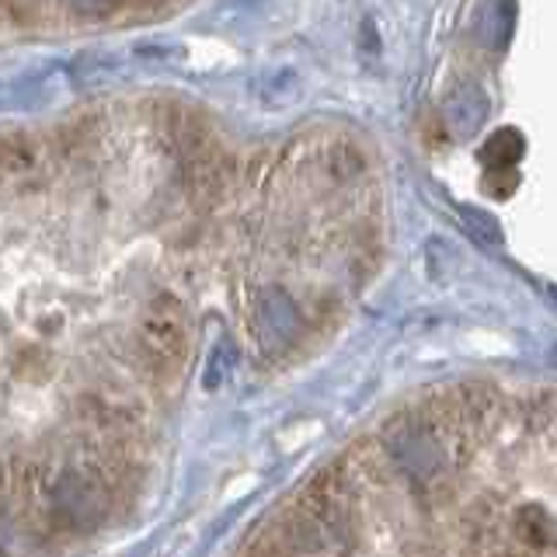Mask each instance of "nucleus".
I'll return each mask as SVG.
<instances>
[{"label": "nucleus", "instance_id": "nucleus-1", "mask_svg": "<svg viewBox=\"0 0 557 557\" xmlns=\"http://www.w3.org/2000/svg\"><path fill=\"white\" fill-rule=\"evenodd\" d=\"M139 345H144V356L150 359L153 370L171 373L182 366L188 352V327L182 304L174 296L161 293L150 304V310L144 313V324H139Z\"/></svg>", "mask_w": 557, "mask_h": 557}, {"label": "nucleus", "instance_id": "nucleus-2", "mask_svg": "<svg viewBox=\"0 0 557 557\" xmlns=\"http://www.w3.org/2000/svg\"><path fill=\"white\" fill-rule=\"evenodd\" d=\"M182 185H185V196L191 202H216L223 196L226 182H231V168H234V157L223 153L213 139L206 147H199L196 153L182 157Z\"/></svg>", "mask_w": 557, "mask_h": 557}, {"label": "nucleus", "instance_id": "nucleus-3", "mask_svg": "<svg viewBox=\"0 0 557 557\" xmlns=\"http://www.w3.org/2000/svg\"><path fill=\"white\" fill-rule=\"evenodd\" d=\"M39 144L35 136L11 129L0 133V178H22V174H32L39 168Z\"/></svg>", "mask_w": 557, "mask_h": 557}, {"label": "nucleus", "instance_id": "nucleus-4", "mask_svg": "<svg viewBox=\"0 0 557 557\" xmlns=\"http://www.w3.org/2000/svg\"><path fill=\"white\" fill-rule=\"evenodd\" d=\"M512 536H519L527 550H550L554 547V516L540 505H527L512 516Z\"/></svg>", "mask_w": 557, "mask_h": 557}, {"label": "nucleus", "instance_id": "nucleus-5", "mask_svg": "<svg viewBox=\"0 0 557 557\" xmlns=\"http://www.w3.org/2000/svg\"><path fill=\"white\" fill-rule=\"evenodd\" d=\"M321 164L327 171L331 182H352L366 171V157L356 144H348V139H338V144H331L321 157Z\"/></svg>", "mask_w": 557, "mask_h": 557}, {"label": "nucleus", "instance_id": "nucleus-6", "mask_svg": "<svg viewBox=\"0 0 557 557\" xmlns=\"http://www.w3.org/2000/svg\"><path fill=\"white\" fill-rule=\"evenodd\" d=\"M481 157L487 161V168H509L522 157V136L516 129L495 133L492 139H487V147L481 150Z\"/></svg>", "mask_w": 557, "mask_h": 557}, {"label": "nucleus", "instance_id": "nucleus-7", "mask_svg": "<svg viewBox=\"0 0 557 557\" xmlns=\"http://www.w3.org/2000/svg\"><path fill=\"white\" fill-rule=\"evenodd\" d=\"M46 0H8V22L11 28H35L42 22Z\"/></svg>", "mask_w": 557, "mask_h": 557}, {"label": "nucleus", "instance_id": "nucleus-8", "mask_svg": "<svg viewBox=\"0 0 557 557\" xmlns=\"http://www.w3.org/2000/svg\"><path fill=\"white\" fill-rule=\"evenodd\" d=\"M81 17H91V22H101V17H112L119 8H126V0H70Z\"/></svg>", "mask_w": 557, "mask_h": 557}]
</instances>
